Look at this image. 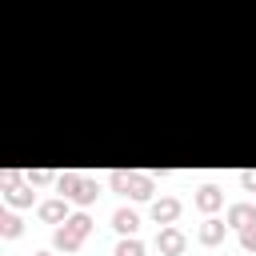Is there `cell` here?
<instances>
[{
  "label": "cell",
  "mask_w": 256,
  "mask_h": 256,
  "mask_svg": "<svg viewBox=\"0 0 256 256\" xmlns=\"http://www.w3.org/2000/svg\"><path fill=\"white\" fill-rule=\"evenodd\" d=\"M88 228H92V220H88V216H72V220H68V224L56 232V248L72 252V248H76V244L88 236Z\"/></svg>",
  "instance_id": "6da1fadb"
},
{
  "label": "cell",
  "mask_w": 256,
  "mask_h": 256,
  "mask_svg": "<svg viewBox=\"0 0 256 256\" xmlns=\"http://www.w3.org/2000/svg\"><path fill=\"white\" fill-rule=\"evenodd\" d=\"M60 188H64V192H72V196H76V200H84V204L96 196V184H88V180H80V176H72V172H68V176H60Z\"/></svg>",
  "instance_id": "7a4b0ae2"
},
{
  "label": "cell",
  "mask_w": 256,
  "mask_h": 256,
  "mask_svg": "<svg viewBox=\"0 0 256 256\" xmlns=\"http://www.w3.org/2000/svg\"><path fill=\"white\" fill-rule=\"evenodd\" d=\"M160 248H164L168 256H180V252H184V236H180L176 228H168V232H160Z\"/></svg>",
  "instance_id": "3957f363"
},
{
  "label": "cell",
  "mask_w": 256,
  "mask_h": 256,
  "mask_svg": "<svg viewBox=\"0 0 256 256\" xmlns=\"http://www.w3.org/2000/svg\"><path fill=\"white\" fill-rule=\"evenodd\" d=\"M152 216H156V220H164V224H172V220L180 216V204H176V200H160V204L152 208Z\"/></svg>",
  "instance_id": "277c9868"
},
{
  "label": "cell",
  "mask_w": 256,
  "mask_h": 256,
  "mask_svg": "<svg viewBox=\"0 0 256 256\" xmlns=\"http://www.w3.org/2000/svg\"><path fill=\"white\" fill-rule=\"evenodd\" d=\"M228 220H232V224H240V228H248V224H252V220H256V212H252V208H248V204H236V208H232V212H228Z\"/></svg>",
  "instance_id": "5b68a950"
},
{
  "label": "cell",
  "mask_w": 256,
  "mask_h": 256,
  "mask_svg": "<svg viewBox=\"0 0 256 256\" xmlns=\"http://www.w3.org/2000/svg\"><path fill=\"white\" fill-rule=\"evenodd\" d=\"M128 192H132L136 200H144V196L152 192V184H148V176H128Z\"/></svg>",
  "instance_id": "8992f818"
},
{
  "label": "cell",
  "mask_w": 256,
  "mask_h": 256,
  "mask_svg": "<svg viewBox=\"0 0 256 256\" xmlns=\"http://www.w3.org/2000/svg\"><path fill=\"white\" fill-rule=\"evenodd\" d=\"M220 236H224V224H220V220H208V224L200 228V240H204V244H216Z\"/></svg>",
  "instance_id": "52a82bcc"
},
{
  "label": "cell",
  "mask_w": 256,
  "mask_h": 256,
  "mask_svg": "<svg viewBox=\"0 0 256 256\" xmlns=\"http://www.w3.org/2000/svg\"><path fill=\"white\" fill-rule=\"evenodd\" d=\"M196 204H200V208H216V204H220V192H216V188H200Z\"/></svg>",
  "instance_id": "ba28073f"
},
{
  "label": "cell",
  "mask_w": 256,
  "mask_h": 256,
  "mask_svg": "<svg viewBox=\"0 0 256 256\" xmlns=\"http://www.w3.org/2000/svg\"><path fill=\"white\" fill-rule=\"evenodd\" d=\"M136 224H140L136 212H116V228H120V232H136Z\"/></svg>",
  "instance_id": "9c48e42d"
},
{
  "label": "cell",
  "mask_w": 256,
  "mask_h": 256,
  "mask_svg": "<svg viewBox=\"0 0 256 256\" xmlns=\"http://www.w3.org/2000/svg\"><path fill=\"white\" fill-rule=\"evenodd\" d=\"M40 216H44V220H60V216H64V204H56V200H52V204H44V208H40Z\"/></svg>",
  "instance_id": "30bf717a"
},
{
  "label": "cell",
  "mask_w": 256,
  "mask_h": 256,
  "mask_svg": "<svg viewBox=\"0 0 256 256\" xmlns=\"http://www.w3.org/2000/svg\"><path fill=\"white\" fill-rule=\"evenodd\" d=\"M116 256H144V248H140L136 240H124V244L116 248Z\"/></svg>",
  "instance_id": "8fae6325"
},
{
  "label": "cell",
  "mask_w": 256,
  "mask_h": 256,
  "mask_svg": "<svg viewBox=\"0 0 256 256\" xmlns=\"http://www.w3.org/2000/svg\"><path fill=\"white\" fill-rule=\"evenodd\" d=\"M0 224H4V236H20V220L16 216H4Z\"/></svg>",
  "instance_id": "7c38bea8"
},
{
  "label": "cell",
  "mask_w": 256,
  "mask_h": 256,
  "mask_svg": "<svg viewBox=\"0 0 256 256\" xmlns=\"http://www.w3.org/2000/svg\"><path fill=\"white\" fill-rule=\"evenodd\" d=\"M112 188H116V192H128V176H124V172H112Z\"/></svg>",
  "instance_id": "4fadbf2b"
},
{
  "label": "cell",
  "mask_w": 256,
  "mask_h": 256,
  "mask_svg": "<svg viewBox=\"0 0 256 256\" xmlns=\"http://www.w3.org/2000/svg\"><path fill=\"white\" fill-rule=\"evenodd\" d=\"M244 248H256V224L244 228Z\"/></svg>",
  "instance_id": "5bb4252c"
},
{
  "label": "cell",
  "mask_w": 256,
  "mask_h": 256,
  "mask_svg": "<svg viewBox=\"0 0 256 256\" xmlns=\"http://www.w3.org/2000/svg\"><path fill=\"white\" fill-rule=\"evenodd\" d=\"M12 200H16V204H28V200H32V192H24V188H12Z\"/></svg>",
  "instance_id": "9a60e30c"
},
{
  "label": "cell",
  "mask_w": 256,
  "mask_h": 256,
  "mask_svg": "<svg viewBox=\"0 0 256 256\" xmlns=\"http://www.w3.org/2000/svg\"><path fill=\"white\" fill-rule=\"evenodd\" d=\"M240 180H244V188H256V172H244Z\"/></svg>",
  "instance_id": "2e32d148"
},
{
  "label": "cell",
  "mask_w": 256,
  "mask_h": 256,
  "mask_svg": "<svg viewBox=\"0 0 256 256\" xmlns=\"http://www.w3.org/2000/svg\"><path fill=\"white\" fill-rule=\"evenodd\" d=\"M40 256H48V252H40Z\"/></svg>",
  "instance_id": "e0dca14e"
}]
</instances>
